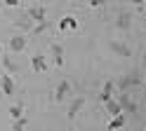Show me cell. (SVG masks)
Instances as JSON below:
<instances>
[{
	"label": "cell",
	"mask_w": 146,
	"mask_h": 131,
	"mask_svg": "<svg viewBox=\"0 0 146 131\" xmlns=\"http://www.w3.org/2000/svg\"><path fill=\"white\" fill-rule=\"evenodd\" d=\"M59 31H78V19L76 16H64L61 21H59Z\"/></svg>",
	"instance_id": "cell-3"
},
{
	"label": "cell",
	"mask_w": 146,
	"mask_h": 131,
	"mask_svg": "<svg viewBox=\"0 0 146 131\" xmlns=\"http://www.w3.org/2000/svg\"><path fill=\"white\" fill-rule=\"evenodd\" d=\"M26 42H29V40H26V35H14L12 40H10V49L12 52H24L26 49Z\"/></svg>",
	"instance_id": "cell-4"
},
{
	"label": "cell",
	"mask_w": 146,
	"mask_h": 131,
	"mask_svg": "<svg viewBox=\"0 0 146 131\" xmlns=\"http://www.w3.org/2000/svg\"><path fill=\"white\" fill-rule=\"evenodd\" d=\"M26 129V117H19V119H14V124H12V131H24Z\"/></svg>",
	"instance_id": "cell-13"
},
{
	"label": "cell",
	"mask_w": 146,
	"mask_h": 131,
	"mask_svg": "<svg viewBox=\"0 0 146 131\" xmlns=\"http://www.w3.org/2000/svg\"><path fill=\"white\" fill-rule=\"evenodd\" d=\"M26 16H29V19H33V21H38V24H42V21H45V7H42V5L29 7V12H26Z\"/></svg>",
	"instance_id": "cell-1"
},
{
	"label": "cell",
	"mask_w": 146,
	"mask_h": 131,
	"mask_svg": "<svg viewBox=\"0 0 146 131\" xmlns=\"http://www.w3.org/2000/svg\"><path fill=\"white\" fill-rule=\"evenodd\" d=\"M127 3H134V5H139V9L144 7V0H127Z\"/></svg>",
	"instance_id": "cell-17"
},
{
	"label": "cell",
	"mask_w": 146,
	"mask_h": 131,
	"mask_svg": "<svg viewBox=\"0 0 146 131\" xmlns=\"http://www.w3.org/2000/svg\"><path fill=\"white\" fill-rule=\"evenodd\" d=\"M123 124H125V115L120 112V115H115V117H111V122H108V131H115V129H123Z\"/></svg>",
	"instance_id": "cell-10"
},
{
	"label": "cell",
	"mask_w": 146,
	"mask_h": 131,
	"mask_svg": "<svg viewBox=\"0 0 146 131\" xmlns=\"http://www.w3.org/2000/svg\"><path fill=\"white\" fill-rule=\"evenodd\" d=\"M52 54H54V63L61 66L64 63V54H61V45H52Z\"/></svg>",
	"instance_id": "cell-12"
},
{
	"label": "cell",
	"mask_w": 146,
	"mask_h": 131,
	"mask_svg": "<svg viewBox=\"0 0 146 131\" xmlns=\"http://www.w3.org/2000/svg\"><path fill=\"white\" fill-rule=\"evenodd\" d=\"M113 89H115V84L108 80V82H104V87H102V94H99V101L102 103H106L108 98H113Z\"/></svg>",
	"instance_id": "cell-6"
},
{
	"label": "cell",
	"mask_w": 146,
	"mask_h": 131,
	"mask_svg": "<svg viewBox=\"0 0 146 131\" xmlns=\"http://www.w3.org/2000/svg\"><path fill=\"white\" fill-rule=\"evenodd\" d=\"M45 28H47V21H42V24H38V26H35V33H42Z\"/></svg>",
	"instance_id": "cell-14"
},
{
	"label": "cell",
	"mask_w": 146,
	"mask_h": 131,
	"mask_svg": "<svg viewBox=\"0 0 146 131\" xmlns=\"http://www.w3.org/2000/svg\"><path fill=\"white\" fill-rule=\"evenodd\" d=\"M104 108H106V112H108V115H111V117H115V115H120V105H118V101H113V98H108L106 103H104Z\"/></svg>",
	"instance_id": "cell-9"
},
{
	"label": "cell",
	"mask_w": 146,
	"mask_h": 131,
	"mask_svg": "<svg viewBox=\"0 0 146 131\" xmlns=\"http://www.w3.org/2000/svg\"><path fill=\"white\" fill-rule=\"evenodd\" d=\"M5 3H7V5H12V7H14V5H19V0H5Z\"/></svg>",
	"instance_id": "cell-18"
},
{
	"label": "cell",
	"mask_w": 146,
	"mask_h": 131,
	"mask_svg": "<svg viewBox=\"0 0 146 131\" xmlns=\"http://www.w3.org/2000/svg\"><path fill=\"white\" fill-rule=\"evenodd\" d=\"M0 52H3V45H0Z\"/></svg>",
	"instance_id": "cell-19"
},
{
	"label": "cell",
	"mask_w": 146,
	"mask_h": 131,
	"mask_svg": "<svg viewBox=\"0 0 146 131\" xmlns=\"http://www.w3.org/2000/svg\"><path fill=\"white\" fill-rule=\"evenodd\" d=\"M47 59H45V56L42 54H35L33 56V59H31V68L35 70V73H42V70H47Z\"/></svg>",
	"instance_id": "cell-2"
},
{
	"label": "cell",
	"mask_w": 146,
	"mask_h": 131,
	"mask_svg": "<svg viewBox=\"0 0 146 131\" xmlns=\"http://www.w3.org/2000/svg\"><path fill=\"white\" fill-rule=\"evenodd\" d=\"M10 115H12L14 119L24 117V103H14V105H10Z\"/></svg>",
	"instance_id": "cell-11"
},
{
	"label": "cell",
	"mask_w": 146,
	"mask_h": 131,
	"mask_svg": "<svg viewBox=\"0 0 146 131\" xmlns=\"http://www.w3.org/2000/svg\"><path fill=\"white\" fill-rule=\"evenodd\" d=\"M90 5H92V7H102L104 0H90Z\"/></svg>",
	"instance_id": "cell-15"
},
{
	"label": "cell",
	"mask_w": 146,
	"mask_h": 131,
	"mask_svg": "<svg viewBox=\"0 0 146 131\" xmlns=\"http://www.w3.org/2000/svg\"><path fill=\"white\" fill-rule=\"evenodd\" d=\"M0 87H3V91L10 96V94H14V80H12V75L10 73H5L3 77H0Z\"/></svg>",
	"instance_id": "cell-5"
},
{
	"label": "cell",
	"mask_w": 146,
	"mask_h": 131,
	"mask_svg": "<svg viewBox=\"0 0 146 131\" xmlns=\"http://www.w3.org/2000/svg\"><path fill=\"white\" fill-rule=\"evenodd\" d=\"M5 68H7V70H14V66H12V61L7 59V56H5Z\"/></svg>",
	"instance_id": "cell-16"
},
{
	"label": "cell",
	"mask_w": 146,
	"mask_h": 131,
	"mask_svg": "<svg viewBox=\"0 0 146 131\" xmlns=\"http://www.w3.org/2000/svg\"><path fill=\"white\" fill-rule=\"evenodd\" d=\"M71 91V84L64 80V82H59L57 84V91H54V101H64V96H66V94Z\"/></svg>",
	"instance_id": "cell-7"
},
{
	"label": "cell",
	"mask_w": 146,
	"mask_h": 131,
	"mask_svg": "<svg viewBox=\"0 0 146 131\" xmlns=\"http://www.w3.org/2000/svg\"><path fill=\"white\" fill-rule=\"evenodd\" d=\"M83 105H85V98H76V101H73V103H71V108H68V119L76 117L78 112L83 110Z\"/></svg>",
	"instance_id": "cell-8"
}]
</instances>
